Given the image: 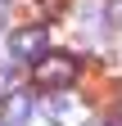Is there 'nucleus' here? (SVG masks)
I'll return each mask as SVG.
<instances>
[{"mask_svg": "<svg viewBox=\"0 0 122 126\" xmlns=\"http://www.w3.org/2000/svg\"><path fill=\"white\" fill-rule=\"evenodd\" d=\"M27 117H32V94L27 90H9L0 99V122L5 126H27Z\"/></svg>", "mask_w": 122, "mask_h": 126, "instance_id": "4", "label": "nucleus"}, {"mask_svg": "<svg viewBox=\"0 0 122 126\" xmlns=\"http://www.w3.org/2000/svg\"><path fill=\"white\" fill-rule=\"evenodd\" d=\"M5 14H9V0H0V27H5Z\"/></svg>", "mask_w": 122, "mask_h": 126, "instance_id": "7", "label": "nucleus"}, {"mask_svg": "<svg viewBox=\"0 0 122 126\" xmlns=\"http://www.w3.org/2000/svg\"><path fill=\"white\" fill-rule=\"evenodd\" d=\"M77 72H81V63L72 59L68 50H50L45 59H36L32 63V86L36 90H68L72 81H77Z\"/></svg>", "mask_w": 122, "mask_h": 126, "instance_id": "1", "label": "nucleus"}, {"mask_svg": "<svg viewBox=\"0 0 122 126\" xmlns=\"http://www.w3.org/2000/svg\"><path fill=\"white\" fill-rule=\"evenodd\" d=\"M50 50H45V27L41 23H32V27H18L9 36V59H18V63H27V59H45Z\"/></svg>", "mask_w": 122, "mask_h": 126, "instance_id": "3", "label": "nucleus"}, {"mask_svg": "<svg viewBox=\"0 0 122 126\" xmlns=\"http://www.w3.org/2000/svg\"><path fill=\"white\" fill-rule=\"evenodd\" d=\"M104 23L122 32V0H104Z\"/></svg>", "mask_w": 122, "mask_h": 126, "instance_id": "6", "label": "nucleus"}, {"mask_svg": "<svg viewBox=\"0 0 122 126\" xmlns=\"http://www.w3.org/2000/svg\"><path fill=\"white\" fill-rule=\"evenodd\" d=\"M41 113L50 117L54 126H81L90 117V108L77 99V94H68V90H54V94H45V104H41Z\"/></svg>", "mask_w": 122, "mask_h": 126, "instance_id": "2", "label": "nucleus"}, {"mask_svg": "<svg viewBox=\"0 0 122 126\" xmlns=\"http://www.w3.org/2000/svg\"><path fill=\"white\" fill-rule=\"evenodd\" d=\"M27 5H32V18H36V23H45V18H54L68 0H27Z\"/></svg>", "mask_w": 122, "mask_h": 126, "instance_id": "5", "label": "nucleus"}]
</instances>
